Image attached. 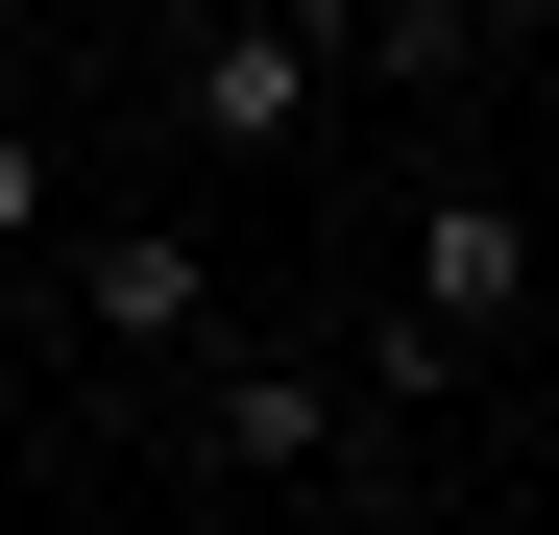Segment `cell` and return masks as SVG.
Segmentation results:
<instances>
[{
  "label": "cell",
  "instance_id": "6da1fadb",
  "mask_svg": "<svg viewBox=\"0 0 559 535\" xmlns=\"http://www.w3.org/2000/svg\"><path fill=\"white\" fill-rule=\"evenodd\" d=\"M170 122H195L219 170H267V146H317V122H341V49H293V25H219L195 73H170Z\"/></svg>",
  "mask_w": 559,
  "mask_h": 535
},
{
  "label": "cell",
  "instance_id": "7a4b0ae2",
  "mask_svg": "<svg viewBox=\"0 0 559 535\" xmlns=\"http://www.w3.org/2000/svg\"><path fill=\"white\" fill-rule=\"evenodd\" d=\"M414 317H438V341H462V366H487V341H511V317H535V219H511V195H487V170H462V195H438V219H414Z\"/></svg>",
  "mask_w": 559,
  "mask_h": 535
},
{
  "label": "cell",
  "instance_id": "3957f363",
  "mask_svg": "<svg viewBox=\"0 0 559 535\" xmlns=\"http://www.w3.org/2000/svg\"><path fill=\"white\" fill-rule=\"evenodd\" d=\"M195 463H243V487H341V366H267V341H243V366L195 390Z\"/></svg>",
  "mask_w": 559,
  "mask_h": 535
},
{
  "label": "cell",
  "instance_id": "277c9868",
  "mask_svg": "<svg viewBox=\"0 0 559 535\" xmlns=\"http://www.w3.org/2000/svg\"><path fill=\"white\" fill-rule=\"evenodd\" d=\"M73 293H98V341H146V366H170V341L219 317V243H195V219H122L98 268H73Z\"/></svg>",
  "mask_w": 559,
  "mask_h": 535
},
{
  "label": "cell",
  "instance_id": "5b68a950",
  "mask_svg": "<svg viewBox=\"0 0 559 535\" xmlns=\"http://www.w3.org/2000/svg\"><path fill=\"white\" fill-rule=\"evenodd\" d=\"M25 243H49V146L0 122V268H25Z\"/></svg>",
  "mask_w": 559,
  "mask_h": 535
},
{
  "label": "cell",
  "instance_id": "8992f818",
  "mask_svg": "<svg viewBox=\"0 0 559 535\" xmlns=\"http://www.w3.org/2000/svg\"><path fill=\"white\" fill-rule=\"evenodd\" d=\"M243 25H293V49H365V0H243Z\"/></svg>",
  "mask_w": 559,
  "mask_h": 535
},
{
  "label": "cell",
  "instance_id": "52a82bcc",
  "mask_svg": "<svg viewBox=\"0 0 559 535\" xmlns=\"http://www.w3.org/2000/svg\"><path fill=\"white\" fill-rule=\"evenodd\" d=\"M511 487H535V511H559V414H535V463H511Z\"/></svg>",
  "mask_w": 559,
  "mask_h": 535
}]
</instances>
